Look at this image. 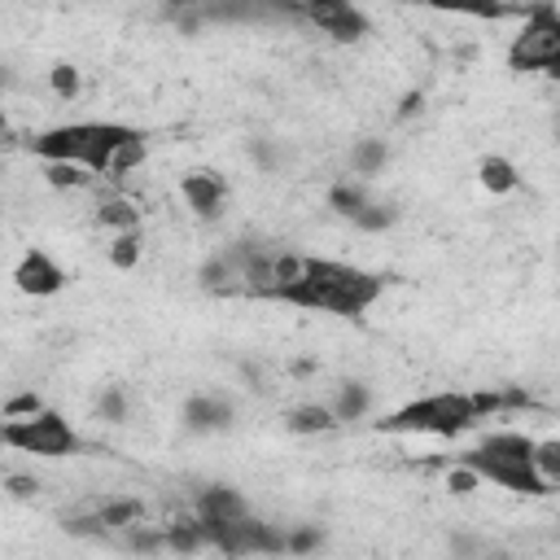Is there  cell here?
Masks as SVG:
<instances>
[{"label":"cell","instance_id":"obj_7","mask_svg":"<svg viewBox=\"0 0 560 560\" xmlns=\"http://www.w3.org/2000/svg\"><path fill=\"white\" fill-rule=\"evenodd\" d=\"M13 289L26 293V298H57L66 289V271L61 262L48 254V249H26L18 262H13Z\"/></svg>","mask_w":560,"mask_h":560},{"label":"cell","instance_id":"obj_3","mask_svg":"<svg viewBox=\"0 0 560 560\" xmlns=\"http://www.w3.org/2000/svg\"><path fill=\"white\" fill-rule=\"evenodd\" d=\"M131 131V122H57V127H44L26 140V149L39 158V162H70V166H83L92 175H101V162L109 158V149Z\"/></svg>","mask_w":560,"mask_h":560},{"label":"cell","instance_id":"obj_25","mask_svg":"<svg viewBox=\"0 0 560 560\" xmlns=\"http://www.w3.org/2000/svg\"><path fill=\"white\" fill-rule=\"evenodd\" d=\"M245 153H249V162H254L262 175H276V171H280V162H284L280 140H249V144H245Z\"/></svg>","mask_w":560,"mask_h":560},{"label":"cell","instance_id":"obj_12","mask_svg":"<svg viewBox=\"0 0 560 560\" xmlns=\"http://www.w3.org/2000/svg\"><path fill=\"white\" fill-rule=\"evenodd\" d=\"M324 407L332 411V420H337V424L363 420V416L372 411V389H368L363 381H341V385L332 389V398H328Z\"/></svg>","mask_w":560,"mask_h":560},{"label":"cell","instance_id":"obj_28","mask_svg":"<svg viewBox=\"0 0 560 560\" xmlns=\"http://www.w3.org/2000/svg\"><path fill=\"white\" fill-rule=\"evenodd\" d=\"M420 109H424V92H420V88H411V92H402V101H398L394 118H398V122H407V118H416Z\"/></svg>","mask_w":560,"mask_h":560},{"label":"cell","instance_id":"obj_2","mask_svg":"<svg viewBox=\"0 0 560 560\" xmlns=\"http://www.w3.org/2000/svg\"><path fill=\"white\" fill-rule=\"evenodd\" d=\"M477 398L472 389H438L424 398H411L376 420L381 433H402V438H459L477 429Z\"/></svg>","mask_w":560,"mask_h":560},{"label":"cell","instance_id":"obj_16","mask_svg":"<svg viewBox=\"0 0 560 560\" xmlns=\"http://www.w3.org/2000/svg\"><path fill=\"white\" fill-rule=\"evenodd\" d=\"M39 179H44V188H52V192H88V188L101 184L92 171L70 166V162H44V166H39Z\"/></svg>","mask_w":560,"mask_h":560},{"label":"cell","instance_id":"obj_1","mask_svg":"<svg viewBox=\"0 0 560 560\" xmlns=\"http://www.w3.org/2000/svg\"><path fill=\"white\" fill-rule=\"evenodd\" d=\"M385 280L376 271H363L354 262L341 258H306V276L280 298V306H298V311H328V315H363L381 302Z\"/></svg>","mask_w":560,"mask_h":560},{"label":"cell","instance_id":"obj_22","mask_svg":"<svg viewBox=\"0 0 560 560\" xmlns=\"http://www.w3.org/2000/svg\"><path fill=\"white\" fill-rule=\"evenodd\" d=\"M48 402L35 394V385L31 389H18V394H9L4 402H0V420H31V416H39Z\"/></svg>","mask_w":560,"mask_h":560},{"label":"cell","instance_id":"obj_24","mask_svg":"<svg viewBox=\"0 0 560 560\" xmlns=\"http://www.w3.org/2000/svg\"><path fill=\"white\" fill-rule=\"evenodd\" d=\"M394 219H398V210H394L389 201H376V197H372V201H368V206H363V210H359L350 223H354L359 232H385Z\"/></svg>","mask_w":560,"mask_h":560},{"label":"cell","instance_id":"obj_13","mask_svg":"<svg viewBox=\"0 0 560 560\" xmlns=\"http://www.w3.org/2000/svg\"><path fill=\"white\" fill-rule=\"evenodd\" d=\"M477 179H481V188L494 192V197H512V192L521 188V171H516V162L503 158V153H486V158L477 162Z\"/></svg>","mask_w":560,"mask_h":560},{"label":"cell","instance_id":"obj_26","mask_svg":"<svg viewBox=\"0 0 560 560\" xmlns=\"http://www.w3.org/2000/svg\"><path fill=\"white\" fill-rule=\"evenodd\" d=\"M446 490H451V494H459V499H468V494H477V490H481V477H477L468 464H459V459H455V464L446 468Z\"/></svg>","mask_w":560,"mask_h":560},{"label":"cell","instance_id":"obj_11","mask_svg":"<svg viewBox=\"0 0 560 560\" xmlns=\"http://www.w3.org/2000/svg\"><path fill=\"white\" fill-rule=\"evenodd\" d=\"M92 223L105 228L109 236H118V232H140V206H136L127 192H105V197L92 206Z\"/></svg>","mask_w":560,"mask_h":560},{"label":"cell","instance_id":"obj_4","mask_svg":"<svg viewBox=\"0 0 560 560\" xmlns=\"http://www.w3.org/2000/svg\"><path fill=\"white\" fill-rule=\"evenodd\" d=\"M508 66L521 74H556L560 70V9L529 4L508 44Z\"/></svg>","mask_w":560,"mask_h":560},{"label":"cell","instance_id":"obj_6","mask_svg":"<svg viewBox=\"0 0 560 560\" xmlns=\"http://www.w3.org/2000/svg\"><path fill=\"white\" fill-rule=\"evenodd\" d=\"M284 13H293V18L311 22V26H315L324 39H332V44H359V39L372 31L368 13H363L359 4H350V0H315V4H289Z\"/></svg>","mask_w":560,"mask_h":560},{"label":"cell","instance_id":"obj_23","mask_svg":"<svg viewBox=\"0 0 560 560\" xmlns=\"http://www.w3.org/2000/svg\"><path fill=\"white\" fill-rule=\"evenodd\" d=\"M79 88H83V79H79V66H70V61H57V66H48V92H52L57 101H74V96H79Z\"/></svg>","mask_w":560,"mask_h":560},{"label":"cell","instance_id":"obj_27","mask_svg":"<svg viewBox=\"0 0 560 560\" xmlns=\"http://www.w3.org/2000/svg\"><path fill=\"white\" fill-rule=\"evenodd\" d=\"M4 490H9L13 499H35L44 486H39V477H31V472H9V477H4Z\"/></svg>","mask_w":560,"mask_h":560},{"label":"cell","instance_id":"obj_15","mask_svg":"<svg viewBox=\"0 0 560 560\" xmlns=\"http://www.w3.org/2000/svg\"><path fill=\"white\" fill-rule=\"evenodd\" d=\"M385 162H389V144L385 140H376V136H368V140H354L350 144V179H372V175H381L385 171Z\"/></svg>","mask_w":560,"mask_h":560},{"label":"cell","instance_id":"obj_10","mask_svg":"<svg viewBox=\"0 0 560 560\" xmlns=\"http://www.w3.org/2000/svg\"><path fill=\"white\" fill-rule=\"evenodd\" d=\"M192 516L206 521V525H232V521H245L249 516V499L236 486L210 481V486H201L192 494Z\"/></svg>","mask_w":560,"mask_h":560},{"label":"cell","instance_id":"obj_14","mask_svg":"<svg viewBox=\"0 0 560 560\" xmlns=\"http://www.w3.org/2000/svg\"><path fill=\"white\" fill-rule=\"evenodd\" d=\"M284 429L298 433V438H324V433H337L341 424L332 420V411L324 402H298V407H289Z\"/></svg>","mask_w":560,"mask_h":560},{"label":"cell","instance_id":"obj_29","mask_svg":"<svg viewBox=\"0 0 560 560\" xmlns=\"http://www.w3.org/2000/svg\"><path fill=\"white\" fill-rule=\"evenodd\" d=\"M9 131V114H4V105H0V136Z\"/></svg>","mask_w":560,"mask_h":560},{"label":"cell","instance_id":"obj_9","mask_svg":"<svg viewBox=\"0 0 560 560\" xmlns=\"http://www.w3.org/2000/svg\"><path fill=\"white\" fill-rule=\"evenodd\" d=\"M179 197L197 219H219L228 206V179L219 171H184L179 175Z\"/></svg>","mask_w":560,"mask_h":560},{"label":"cell","instance_id":"obj_20","mask_svg":"<svg viewBox=\"0 0 560 560\" xmlns=\"http://www.w3.org/2000/svg\"><path fill=\"white\" fill-rule=\"evenodd\" d=\"M96 416L105 424H127L131 420V394L122 385H105L101 398H96Z\"/></svg>","mask_w":560,"mask_h":560},{"label":"cell","instance_id":"obj_5","mask_svg":"<svg viewBox=\"0 0 560 560\" xmlns=\"http://www.w3.org/2000/svg\"><path fill=\"white\" fill-rule=\"evenodd\" d=\"M0 446L22 451V455H39V459H66V455H79L83 442L61 411L44 407L31 420H0Z\"/></svg>","mask_w":560,"mask_h":560},{"label":"cell","instance_id":"obj_17","mask_svg":"<svg viewBox=\"0 0 560 560\" xmlns=\"http://www.w3.org/2000/svg\"><path fill=\"white\" fill-rule=\"evenodd\" d=\"M529 468L534 477L556 494L560 490V438H534V451H529Z\"/></svg>","mask_w":560,"mask_h":560},{"label":"cell","instance_id":"obj_19","mask_svg":"<svg viewBox=\"0 0 560 560\" xmlns=\"http://www.w3.org/2000/svg\"><path fill=\"white\" fill-rule=\"evenodd\" d=\"M140 258H144V232H118V236H109L105 262H109L114 271H136Z\"/></svg>","mask_w":560,"mask_h":560},{"label":"cell","instance_id":"obj_21","mask_svg":"<svg viewBox=\"0 0 560 560\" xmlns=\"http://www.w3.org/2000/svg\"><path fill=\"white\" fill-rule=\"evenodd\" d=\"M324 547L319 525H284V556H315Z\"/></svg>","mask_w":560,"mask_h":560},{"label":"cell","instance_id":"obj_8","mask_svg":"<svg viewBox=\"0 0 560 560\" xmlns=\"http://www.w3.org/2000/svg\"><path fill=\"white\" fill-rule=\"evenodd\" d=\"M179 420L188 433H223L236 424V407L228 394L219 389H201V394H188L184 407H179Z\"/></svg>","mask_w":560,"mask_h":560},{"label":"cell","instance_id":"obj_18","mask_svg":"<svg viewBox=\"0 0 560 560\" xmlns=\"http://www.w3.org/2000/svg\"><path fill=\"white\" fill-rule=\"evenodd\" d=\"M368 201H372V188H368L363 179H350V175H346V179H337V184L328 188V210H337L341 219H354Z\"/></svg>","mask_w":560,"mask_h":560}]
</instances>
